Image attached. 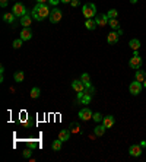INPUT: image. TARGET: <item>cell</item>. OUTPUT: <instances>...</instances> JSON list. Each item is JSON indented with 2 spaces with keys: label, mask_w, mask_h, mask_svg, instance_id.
I'll return each instance as SVG.
<instances>
[{
  "label": "cell",
  "mask_w": 146,
  "mask_h": 162,
  "mask_svg": "<svg viewBox=\"0 0 146 162\" xmlns=\"http://www.w3.org/2000/svg\"><path fill=\"white\" fill-rule=\"evenodd\" d=\"M51 13L50 8L47 3H36V6L32 9V18L35 21H44L45 18H48Z\"/></svg>",
  "instance_id": "obj_1"
},
{
  "label": "cell",
  "mask_w": 146,
  "mask_h": 162,
  "mask_svg": "<svg viewBox=\"0 0 146 162\" xmlns=\"http://www.w3.org/2000/svg\"><path fill=\"white\" fill-rule=\"evenodd\" d=\"M82 13H83V16L86 19H92L94 16H96V6H95V3H86V5H83Z\"/></svg>",
  "instance_id": "obj_2"
},
{
  "label": "cell",
  "mask_w": 146,
  "mask_h": 162,
  "mask_svg": "<svg viewBox=\"0 0 146 162\" xmlns=\"http://www.w3.org/2000/svg\"><path fill=\"white\" fill-rule=\"evenodd\" d=\"M12 13H13L16 18H19L21 19L22 16L28 15V12H26V8L22 5V3H15L13 5V9H12Z\"/></svg>",
  "instance_id": "obj_3"
},
{
  "label": "cell",
  "mask_w": 146,
  "mask_h": 162,
  "mask_svg": "<svg viewBox=\"0 0 146 162\" xmlns=\"http://www.w3.org/2000/svg\"><path fill=\"white\" fill-rule=\"evenodd\" d=\"M61 18H63V13H61V10H60V9H57L56 6H54V9H51V13H50V16H48L50 22H51V23H58L60 21H61Z\"/></svg>",
  "instance_id": "obj_4"
},
{
  "label": "cell",
  "mask_w": 146,
  "mask_h": 162,
  "mask_svg": "<svg viewBox=\"0 0 146 162\" xmlns=\"http://www.w3.org/2000/svg\"><path fill=\"white\" fill-rule=\"evenodd\" d=\"M142 88H143L142 82H137L136 79H134V82H131L130 85H129V91H130L131 95H139L142 92Z\"/></svg>",
  "instance_id": "obj_5"
},
{
  "label": "cell",
  "mask_w": 146,
  "mask_h": 162,
  "mask_svg": "<svg viewBox=\"0 0 146 162\" xmlns=\"http://www.w3.org/2000/svg\"><path fill=\"white\" fill-rule=\"evenodd\" d=\"M142 57L140 56H133L130 60H129V66L131 67V69H134V70H139L140 67H142Z\"/></svg>",
  "instance_id": "obj_6"
},
{
  "label": "cell",
  "mask_w": 146,
  "mask_h": 162,
  "mask_svg": "<svg viewBox=\"0 0 146 162\" xmlns=\"http://www.w3.org/2000/svg\"><path fill=\"white\" fill-rule=\"evenodd\" d=\"M92 115H94V112L89 110V108H82V110L79 111V118L82 120V121H88V120H91L92 118Z\"/></svg>",
  "instance_id": "obj_7"
},
{
  "label": "cell",
  "mask_w": 146,
  "mask_h": 162,
  "mask_svg": "<svg viewBox=\"0 0 146 162\" xmlns=\"http://www.w3.org/2000/svg\"><path fill=\"white\" fill-rule=\"evenodd\" d=\"M142 149H143V147L140 146V145H131V146L129 147V153H130L131 156H134V158H139V156L142 155Z\"/></svg>",
  "instance_id": "obj_8"
},
{
  "label": "cell",
  "mask_w": 146,
  "mask_h": 162,
  "mask_svg": "<svg viewBox=\"0 0 146 162\" xmlns=\"http://www.w3.org/2000/svg\"><path fill=\"white\" fill-rule=\"evenodd\" d=\"M118 38H120V34L117 31H113V32H109L108 35H107V41H108V44L114 45L118 43Z\"/></svg>",
  "instance_id": "obj_9"
},
{
  "label": "cell",
  "mask_w": 146,
  "mask_h": 162,
  "mask_svg": "<svg viewBox=\"0 0 146 162\" xmlns=\"http://www.w3.org/2000/svg\"><path fill=\"white\" fill-rule=\"evenodd\" d=\"M72 88L76 91V92H83L85 91V83L80 81V79H75L72 82Z\"/></svg>",
  "instance_id": "obj_10"
},
{
  "label": "cell",
  "mask_w": 146,
  "mask_h": 162,
  "mask_svg": "<svg viewBox=\"0 0 146 162\" xmlns=\"http://www.w3.org/2000/svg\"><path fill=\"white\" fill-rule=\"evenodd\" d=\"M95 22H96L98 26H105V25L108 23V16H107V13H105V15L95 16Z\"/></svg>",
  "instance_id": "obj_11"
},
{
  "label": "cell",
  "mask_w": 146,
  "mask_h": 162,
  "mask_svg": "<svg viewBox=\"0 0 146 162\" xmlns=\"http://www.w3.org/2000/svg\"><path fill=\"white\" fill-rule=\"evenodd\" d=\"M114 123H116V120H114V115H105V117L102 118V124L105 126L107 129L113 127V126H114Z\"/></svg>",
  "instance_id": "obj_12"
},
{
  "label": "cell",
  "mask_w": 146,
  "mask_h": 162,
  "mask_svg": "<svg viewBox=\"0 0 146 162\" xmlns=\"http://www.w3.org/2000/svg\"><path fill=\"white\" fill-rule=\"evenodd\" d=\"M31 38H32V31H31V28H23V29L21 31V40L29 41Z\"/></svg>",
  "instance_id": "obj_13"
},
{
  "label": "cell",
  "mask_w": 146,
  "mask_h": 162,
  "mask_svg": "<svg viewBox=\"0 0 146 162\" xmlns=\"http://www.w3.org/2000/svg\"><path fill=\"white\" fill-rule=\"evenodd\" d=\"M69 137H70V130L63 129V130H60V132H58V139L61 140V142H67Z\"/></svg>",
  "instance_id": "obj_14"
},
{
  "label": "cell",
  "mask_w": 146,
  "mask_h": 162,
  "mask_svg": "<svg viewBox=\"0 0 146 162\" xmlns=\"http://www.w3.org/2000/svg\"><path fill=\"white\" fill-rule=\"evenodd\" d=\"M32 23V18L29 15H25L21 18V25L23 26V28H29V25Z\"/></svg>",
  "instance_id": "obj_15"
},
{
  "label": "cell",
  "mask_w": 146,
  "mask_h": 162,
  "mask_svg": "<svg viewBox=\"0 0 146 162\" xmlns=\"http://www.w3.org/2000/svg\"><path fill=\"white\" fill-rule=\"evenodd\" d=\"M134 79H136L137 82H142V83H143V81L146 79V73H145V70H140V69H139V70H136V74H134Z\"/></svg>",
  "instance_id": "obj_16"
},
{
  "label": "cell",
  "mask_w": 146,
  "mask_h": 162,
  "mask_svg": "<svg viewBox=\"0 0 146 162\" xmlns=\"http://www.w3.org/2000/svg\"><path fill=\"white\" fill-rule=\"evenodd\" d=\"M105 130H107V127L102 124V126H96L94 129V134L95 136H104V133H105Z\"/></svg>",
  "instance_id": "obj_17"
},
{
  "label": "cell",
  "mask_w": 146,
  "mask_h": 162,
  "mask_svg": "<svg viewBox=\"0 0 146 162\" xmlns=\"http://www.w3.org/2000/svg\"><path fill=\"white\" fill-rule=\"evenodd\" d=\"M129 47H130L133 51H134V50H139V48H140V41H139L137 38H133V40H130V43H129Z\"/></svg>",
  "instance_id": "obj_18"
},
{
  "label": "cell",
  "mask_w": 146,
  "mask_h": 162,
  "mask_svg": "<svg viewBox=\"0 0 146 162\" xmlns=\"http://www.w3.org/2000/svg\"><path fill=\"white\" fill-rule=\"evenodd\" d=\"M85 26H86V29L89 31H94L98 25H96V22H95V19H86V22H85Z\"/></svg>",
  "instance_id": "obj_19"
},
{
  "label": "cell",
  "mask_w": 146,
  "mask_h": 162,
  "mask_svg": "<svg viewBox=\"0 0 146 162\" xmlns=\"http://www.w3.org/2000/svg\"><path fill=\"white\" fill-rule=\"evenodd\" d=\"M15 18H16V16H15L13 13H10V12H9V13H5V15H3V21H5L6 23H13Z\"/></svg>",
  "instance_id": "obj_20"
},
{
  "label": "cell",
  "mask_w": 146,
  "mask_h": 162,
  "mask_svg": "<svg viewBox=\"0 0 146 162\" xmlns=\"http://www.w3.org/2000/svg\"><path fill=\"white\" fill-rule=\"evenodd\" d=\"M13 79L15 82H18V83H21V82H23V79H25V73L23 72H16V73L13 74Z\"/></svg>",
  "instance_id": "obj_21"
},
{
  "label": "cell",
  "mask_w": 146,
  "mask_h": 162,
  "mask_svg": "<svg viewBox=\"0 0 146 162\" xmlns=\"http://www.w3.org/2000/svg\"><path fill=\"white\" fill-rule=\"evenodd\" d=\"M108 25L113 28L114 31L117 29H120V23H118V21H117V18L116 19H108Z\"/></svg>",
  "instance_id": "obj_22"
},
{
  "label": "cell",
  "mask_w": 146,
  "mask_h": 162,
  "mask_svg": "<svg viewBox=\"0 0 146 162\" xmlns=\"http://www.w3.org/2000/svg\"><path fill=\"white\" fill-rule=\"evenodd\" d=\"M80 81L85 83V86H89L91 85V76L88 73H82V76H80Z\"/></svg>",
  "instance_id": "obj_23"
},
{
  "label": "cell",
  "mask_w": 146,
  "mask_h": 162,
  "mask_svg": "<svg viewBox=\"0 0 146 162\" xmlns=\"http://www.w3.org/2000/svg\"><path fill=\"white\" fill-rule=\"evenodd\" d=\"M40 94H41V91H40V88H36V86H34V88L31 89V98H32V99H36V98L40 96Z\"/></svg>",
  "instance_id": "obj_24"
},
{
  "label": "cell",
  "mask_w": 146,
  "mask_h": 162,
  "mask_svg": "<svg viewBox=\"0 0 146 162\" xmlns=\"http://www.w3.org/2000/svg\"><path fill=\"white\" fill-rule=\"evenodd\" d=\"M91 99H92V95H89V94H83L82 99H80V102L83 104V105H88V104L91 102Z\"/></svg>",
  "instance_id": "obj_25"
},
{
  "label": "cell",
  "mask_w": 146,
  "mask_h": 162,
  "mask_svg": "<svg viewBox=\"0 0 146 162\" xmlns=\"http://www.w3.org/2000/svg\"><path fill=\"white\" fill-rule=\"evenodd\" d=\"M61 143H63V142H61L60 139L54 140V142H53V145H51V147H53V150H60V149H61Z\"/></svg>",
  "instance_id": "obj_26"
},
{
  "label": "cell",
  "mask_w": 146,
  "mask_h": 162,
  "mask_svg": "<svg viewBox=\"0 0 146 162\" xmlns=\"http://www.w3.org/2000/svg\"><path fill=\"white\" fill-rule=\"evenodd\" d=\"M80 129H82V127H80L78 123H72V124H70V133H80Z\"/></svg>",
  "instance_id": "obj_27"
},
{
  "label": "cell",
  "mask_w": 146,
  "mask_h": 162,
  "mask_svg": "<svg viewBox=\"0 0 146 162\" xmlns=\"http://www.w3.org/2000/svg\"><path fill=\"white\" fill-rule=\"evenodd\" d=\"M107 16H108V19H116L117 16H118V12H117L116 9H109Z\"/></svg>",
  "instance_id": "obj_28"
},
{
  "label": "cell",
  "mask_w": 146,
  "mask_h": 162,
  "mask_svg": "<svg viewBox=\"0 0 146 162\" xmlns=\"http://www.w3.org/2000/svg\"><path fill=\"white\" fill-rule=\"evenodd\" d=\"M22 43H23V40H21V38H18V40H15L13 41V48H16V50H18V48H21L22 47Z\"/></svg>",
  "instance_id": "obj_29"
},
{
  "label": "cell",
  "mask_w": 146,
  "mask_h": 162,
  "mask_svg": "<svg viewBox=\"0 0 146 162\" xmlns=\"http://www.w3.org/2000/svg\"><path fill=\"white\" fill-rule=\"evenodd\" d=\"M102 115H101V112H94V115H92V120L94 121H96V123H99V121H102Z\"/></svg>",
  "instance_id": "obj_30"
},
{
  "label": "cell",
  "mask_w": 146,
  "mask_h": 162,
  "mask_svg": "<svg viewBox=\"0 0 146 162\" xmlns=\"http://www.w3.org/2000/svg\"><path fill=\"white\" fill-rule=\"evenodd\" d=\"M85 94H89V95H92L95 92V88L92 86V85H89V86H85V91H83Z\"/></svg>",
  "instance_id": "obj_31"
},
{
  "label": "cell",
  "mask_w": 146,
  "mask_h": 162,
  "mask_svg": "<svg viewBox=\"0 0 146 162\" xmlns=\"http://www.w3.org/2000/svg\"><path fill=\"white\" fill-rule=\"evenodd\" d=\"M31 153H32L31 147H29V149H26V150H23V158H29V156H31Z\"/></svg>",
  "instance_id": "obj_32"
},
{
  "label": "cell",
  "mask_w": 146,
  "mask_h": 162,
  "mask_svg": "<svg viewBox=\"0 0 146 162\" xmlns=\"http://www.w3.org/2000/svg\"><path fill=\"white\" fill-rule=\"evenodd\" d=\"M79 3H80V0H72V2H70V5H72L73 8H78Z\"/></svg>",
  "instance_id": "obj_33"
},
{
  "label": "cell",
  "mask_w": 146,
  "mask_h": 162,
  "mask_svg": "<svg viewBox=\"0 0 146 162\" xmlns=\"http://www.w3.org/2000/svg\"><path fill=\"white\" fill-rule=\"evenodd\" d=\"M48 3L53 5V6H57L58 3H60V0H48Z\"/></svg>",
  "instance_id": "obj_34"
},
{
  "label": "cell",
  "mask_w": 146,
  "mask_h": 162,
  "mask_svg": "<svg viewBox=\"0 0 146 162\" xmlns=\"http://www.w3.org/2000/svg\"><path fill=\"white\" fill-rule=\"evenodd\" d=\"M0 6H2V8H6V6H7V0H0Z\"/></svg>",
  "instance_id": "obj_35"
},
{
  "label": "cell",
  "mask_w": 146,
  "mask_h": 162,
  "mask_svg": "<svg viewBox=\"0 0 146 162\" xmlns=\"http://www.w3.org/2000/svg\"><path fill=\"white\" fill-rule=\"evenodd\" d=\"M140 146H142V147H146V142H140Z\"/></svg>",
  "instance_id": "obj_36"
},
{
  "label": "cell",
  "mask_w": 146,
  "mask_h": 162,
  "mask_svg": "<svg viewBox=\"0 0 146 162\" xmlns=\"http://www.w3.org/2000/svg\"><path fill=\"white\" fill-rule=\"evenodd\" d=\"M60 2H61V3H70L72 0H60Z\"/></svg>",
  "instance_id": "obj_37"
},
{
  "label": "cell",
  "mask_w": 146,
  "mask_h": 162,
  "mask_svg": "<svg viewBox=\"0 0 146 162\" xmlns=\"http://www.w3.org/2000/svg\"><path fill=\"white\" fill-rule=\"evenodd\" d=\"M36 2H38V3H47L48 0H36Z\"/></svg>",
  "instance_id": "obj_38"
},
{
  "label": "cell",
  "mask_w": 146,
  "mask_h": 162,
  "mask_svg": "<svg viewBox=\"0 0 146 162\" xmlns=\"http://www.w3.org/2000/svg\"><path fill=\"white\" fill-rule=\"evenodd\" d=\"M130 3H133V5H134V3H137V0H130Z\"/></svg>",
  "instance_id": "obj_39"
},
{
  "label": "cell",
  "mask_w": 146,
  "mask_h": 162,
  "mask_svg": "<svg viewBox=\"0 0 146 162\" xmlns=\"http://www.w3.org/2000/svg\"><path fill=\"white\" fill-rule=\"evenodd\" d=\"M142 85H143V88H146V79L143 81V83H142Z\"/></svg>",
  "instance_id": "obj_40"
}]
</instances>
